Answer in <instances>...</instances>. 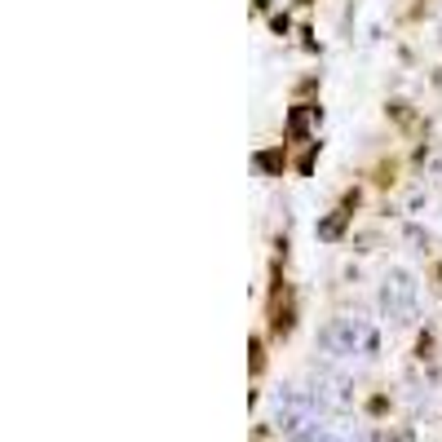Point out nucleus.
Returning a JSON list of instances; mask_svg holds the SVG:
<instances>
[{"instance_id": "nucleus-1", "label": "nucleus", "mask_w": 442, "mask_h": 442, "mask_svg": "<svg viewBox=\"0 0 442 442\" xmlns=\"http://www.w3.org/2000/svg\"><path fill=\"white\" fill-rule=\"evenodd\" d=\"M323 345L332 350V354H354L358 345L372 350V332H367L363 323H354V319H336V323L323 332Z\"/></svg>"}, {"instance_id": "nucleus-2", "label": "nucleus", "mask_w": 442, "mask_h": 442, "mask_svg": "<svg viewBox=\"0 0 442 442\" xmlns=\"http://www.w3.org/2000/svg\"><path fill=\"white\" fill-rule=\"evenodd\" d=\"M412 279H407V274H394V279H389V288H385V309L389 314H398V319H407L412 314Z\"/></svg>"}, {"instance_id": "nucleus-3", "label": "nucleus", "mask_w": 442, "mask_h": 442, "mask_svg": "<svg viewBox=\"0 0 442 442\" xmlns=\"http://www.w3.org/2000/svg\"><path fill=\"white\" fill-rule=\"evenodd\" d=\"M319 442H336V438H319Z\"/></svg>"}]
</instances>
